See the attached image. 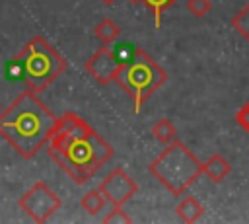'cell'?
Wrapping results in <instances>:
<instances>
[{
  "instance_id": "cell-1",
  "label": "cell",
  "mask_w": 249,
  "mask_h": 224,
  "mask_svg": "<svg viewBox=\"0 0 249 224\" xmlns=\"http://www.w3.org/2000/svg\"><path fill=\"white\" fill-rule=\"evenodd\" d=\"M47 152L78 185L89 181L115 154L113 146L72 111H66L56 119Z\"/></svg>"
},
{
  "instance_id": "cell-2",
  "label": "cell",
  "mask_w": 249,
  "mask_h": 224,
  "mask_svg": "<svg viewBox=\"0 0 249 224\" xmlns=\"http://www.w3.org/2000/svg\"><path fill=\"white\" fill-rule=\"evenodd\" d=\"M56 119L39 93L27 90L0 111V136L21 158L31 160L49 144Z\"/></svg>"
},
{
  "instance_id": "cell-3",
  "label": "cell",
  "mask_w": 249,
  "mask_h": 224,
  "mask_svg": "<svg viewBox=\"0 0 249 224\" xmlns=\"http://www.w3.org/2000/svg\"><path fill=\"white\" fill-rule=\"evenodd\" d=\"M148 171L171 195L179 197L202 175V162L181 140H171L150 162Z\"/></svg>"
},
{
  "instance_id": "cell-4",
  "label": "cell",
  "mask_w": 249,
  "mask_h": 224,
  "mask_svg": "<svg viewBox=\"0 0 249 224\" xmlns=\"http://www.w3.org/2000/svg\"><path fill=\"white\" fill-rule=\"evenodd\" d=\"M115 82L132 97L134 113H140L144 101L167 82V72L144 49H134V53L121 62Z\"/></svg>"
},
{
  "instance_id": "cell-5",
  "label": "cell",
  "mask_w": 249,
  "mask_h": 224,
  "mask_svg": "<svg viewBox=\"0 0 249 224\" xmlns=\"http://www.w3.org/2000/svg\"><path fill=\"white\" fill-rule=\"evenodd\" d=\"M18 56L23 66V82L35 93L45 92L68 66L66 58L41 35L31 37Z\"/></svg>"
},
{
  "instance_id": "cell-6",
  "label": "cell",
  "mask_w": 249,
  "mask_h": 224,
  "mask_svg": "<svg viewBox=\"0 0 249 224\" xmlns=\"http://www.w3.org/2000/svg\"><path fill=\"white\" fill-rule=\"evenodd\" d=\"M18 205L33 222H47L62 206V199L45 181H35L19 197Z\"/></svg>"
},
{
  "instance_id": "cell-7",
  "label": "cell",
  "mask_w": 249,
  "mask_h": 224,
  "mask_svg": "<svg viewBox=\"0 0 249 224\" xmlns=\"http://www.w3.org/2000/svg\"><path fill=\"white\" fill-rule=\"evenodd\" d=\"M97 189L103 193L107 203H111L113 206H124L138 193L136 181L121 166H117L113 171H109V175L99 183Z\"/></svg>"
},
{
  "instance_id": "cell-8",
  "label": "cell",
  "mask_w": 249,
  "mask_h": 224,
  "mask_svg": "<svg viewBox=\"0 0 249 224\" xmlns=\"http://www.w3.org/2000/svg\"><path fill=\"white\" fill-rule=\"evenodd\" d=\"M119 66H121V58L117 56V53L109 45H103L101 49H97L86 60V64H84L86 72L95 82H99L101 86H107L109 82H115V76H117Z\"/></svg>"
},
{
  "instance_id": "cell-9",
  "label": "cell",
  "mask_w": 249,
  "mask_h": 224,
  "mask_svg": "<svg viewBox=\"0 0 249 224\" xmlns=\"http://www.w3.org/2000/svg\"><path fill=\"white\" fill-rule=\"evenodd\" d=\"M231 171V164L222 154H212L206 162H202V173L212 183H222Z\"/></svg>"
},
{
  "instance_id": "cell-10",
  "label": "cell",
  "mask_w": 249,
  "mask_h": 224,
  "mask_svg": "<svg viewBox=\"0 0 249 224\" xmlns=\"http://www.w3.org/2000/svg\"><path fill=\"white\" fill-rule=\"evenodd\" d=\"M175 214H177V218H179L181 222L193 224V222H196V220L202 218V214H204V206H202V203H200L196 197L187 195V197H183V199L177 203V206H175Z\"/></svg>"
},
{
  "instance_id": "cell-11",
  "label": "cell",
  "mask_w": 249,
  "mask_h": 224,
  "mask_svg": "<svg viewBox=\"0 0 249 224\" xmlns=\"http://www.w3.org/2000/svg\"><path fill=\"white\" fill-rule=\"evenodd\" d=\"M93 35L103 43V45H113L119 35H121V27L111 19V18H103L95 27H93Z\"/></svg>"
},
{
  "instance_id": "cell-12",
  "label": "cell",
  "mask_w": 249,
  "mask_h": 224,
  "mask_svg": "<svg viewBox=\"0 0 249 224\" xmlns=\"http://www.w3.org/2000/svg\"><path fill=\"white\" fill-rule=\"evenodd\" d=\"M105 205H107V199L103 197V193H101L99 189H91V191H88V193L80 199V206H82L88 214H91V216L99 214V212L105 208Z\"/></svg>"
},
{
  "instance_id": "cell-13",
  "label": "cell",
  "mask_w": 249,
  "mask_h": 224,
  "mask_svg": "<svg viewBox=\"0 0 249 224\" xmlns=\"http://www.w3.org/2000/svg\"><path fill=\"white\" fill-rule=\"evenodd\" d=\"M175 134H177L175 125H173L169 119H165V117L158 119V121L152 125V136H154L156 140H160L161 144H169L171 140H175Z\"/></svg>"
},
{
  "instance_id": "cell-14",
  "label": "cell",
  "mask_w": 249,
  "mask_h": 224,
  "mask_svg": "<svg viewBox=\"0 0 249 224\" xmlns=\"http://www.w3.org/2000/svg\"><path fill=\"white\" fill-rule=\"evenodd\" d=\"M231 27L249 43V2L231 18Z\"/></svg>"
},
{
  "instance_id": "cell-15",
  "label": "cell",
  "mask_w": 249,
  "mask_h": 224,
  "mask_svg": "<svg viewBox=\"0 0 249 224\" xmlns=\"http://www.w3.org/2000/svg\"><path fill=\"white\" fill-rule=\"evenodd\" d=\"M142 2L150 8V12L154 16V25H156V29H160L161 27V19H163V12L171 4H175L177 0H142Z\"/></svg>"
},
{
  "instance_id": "cell-16",
  "label": "cell",
  "mask_w": 249,
  "mask_h": 224,
  "mask_svg": "<svg viewBox=\"0 0 249 224\" xmlns=\"http://www.w3.org/2000/svg\"><path fill=\"white\" fill-rule=\"evenodd\" d=\"M187 10L195 18H204L212 10V2L210 0H187Z\"/></svg>"
},
{
  "instance_id": "cell-17",
  "label": "cell",
  "mask_w": 249,
  "mask_h": 224,
  "mask_svg": "<svg viewBox=\"0 0 249 224\" xmlns=\"http://www.w3.org/2000/svg\"><path fill=\"white\" fill-rule=\"evenodd\" d=\"M103 222H105V224H115V222L124 224V222H132V218L123 210V206H113V208L109 210V214L103 216Z\"/></svg>"
},
{
  "instance_id": "cell-18",
  "label": "cell",
  "mask_w": 249,
  "mask_h": 224,
  "mask_svg": "<svg viewBox=\"0 0 249 224\" xmlns=\"http://www.w3.org/2000/svg\"><path fill=\"white\" fill-rule=\"evenodd\" d=\"M6 76L8 78H23V66H21V60L18 55L10 62H6Z\"/></svg>"
},
{
  "instance_id": "cell-19",
  "label": "cell",
  "mask_w": 249,
  "mask_h": 224,
  "mask_svg": "<svg viewBox=\"0 0 249 224\" xmlns=\"http://www.w3.org/2000/svg\"><path fill=\"white\" fill-rule=\"evenodd\" d=\"M235 121H237V125H239L245 132H249V103H245V105H241V107L237 109Z\"/></svg>"
},
{
  "instance_id": "cell-20",
  "label": "cell",
  "mask_w": 249,
  "mask_h": 224,
  "mask_svg": "<svg viewBox=\"0 0 249 224\" xmlns=\"http://www.w3.org/2000/svg\"><path fill=\"white\" fill-rule=\"evenodd\" d=\"M101 2H103V4H107V6H109V4H113V2H115V0H101Z\"/></svg>"
},
{
  "instance_id": "cell-21",
  "label": "cell",
  "mask_w": 249,
  "mask_h": 224,
  "mask_svg": "<svg viewBox=\"0 0 249 224\" xmlns=\"http://www.w3.org/2000/svg\"><path fill=\"white\" fill-rule=\"evenodd\" d=\"M130 2H132V4H138V2H142V0H130Z\"/></svg>"
}]
</instances>
